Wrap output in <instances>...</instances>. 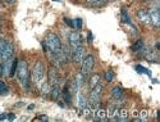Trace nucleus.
<instances>
[{
	"mask_svg": "<svg viewBox=\"0 0 160 122\" xmlns=\"http://www.w3.org/2000/svg\"><path fill=\"white\" fill-rule=\"evenodd\" d=\"M44 48L46 50H49V53L51 54L52 57L62 56V41H60V39L58 37V35L52 34V32L46 35Z\"/></svg>",
	"mask_w": 160,
	"mask_h": 122,
	"instance_id": "obj_1",
	"label": "nucleus"
},
{
	"mask_svg": "<svg viewBox=\"0 0 160 122\" xmlns=\"http://www.w3.org/2000/svg\"><path fill=\"white\" fill-rule=\"evenodd\" d=\"M17 77L19 80L21 85L24 89H28V78H30V72H28V66L26 61H19L18 67H17Z\"/></svg>",
	"mask_w": 160,
	"mask_h": 122,
	"instance_id": "obj_2",
	"label": "nucleus"
},
{
	"mask_svg": "<svg viewBox=\"0 0 160 122\" xmlns=\"http://www.w3.org/2000/svg\"><path fill=\"white\" fill-rule=\"evenodd\" d=\"M101 91H102V86L100 84H98L96 86L92 88L91 93H90V98H88V105L91 107L92 111H95L96 108L99 107L100 103V97H101Z\"/></svg>",
	"mask_w": 160,
	"mask_h": 122,
	"instance_id": "obj_3",
	"label": "nucleus"
},
{
	"mask_svg": "<svg viewBox=\"0 0 160 122\" xmlns=\"http://www.w3.org/2000/svg\"><path fill=\"white\" fill-rule=\"evenodd\" d=\"M44 77H45V67H44L42 62L37 61L33 66V70H32V80L36 85H40L42 82Z\"/></svg>",
	"mask_w": 160,
	"mask_h": 122,
	"instance_id": "obj_4",
	"label": "nucleus"
},
{
	"mask_svg": "<svg viewBox=\"0 0 160 122\" xmlns=\"http://www.w3.org/2000/svg\"><path fill=\"white\" fill-rule=\"evenodd\" d=\"M94 64H95V58L92 56H87L85 57V59L82 61V68H81V73L83 76H87L91 73L92 68H94Z\"/></svg>",
	"mask_w": 160,
	"mask_h": 122,
	"instance_id": "obj_5",
	"label": "nucleus"
},
{
	"mask_svg": "<svg viewBox=\"0 0 160 122\" xmlns=\"http://www.w3.org/2000/svg\"><path fill=\"white\" fill-rule=\"evenodd\" d=\"M85 57H86V50L81 45H79L78 48H76L74 50H72V58L76 63H82Z\"/></svg>",
	"mask_w": 160,
	"mask_h": 122,
	"instance_id": "obj_6",
	"label": "nucleus"
},
{
	"mask_svg": "<svg viewBox=\"0 0 160 122\" xmlns=\"http://www.w3.org/2000/svg\"><path fill=\"white\" fill-rule=\"evenodd\" d=\"M68 40H69V46H71L72 50H74L76 48H78L79 45H81V35H79L78 32H76V31L69 34Z\"/></svg>",
	"mask_w": 160,
	"mask_h": 122,
	"instance_id": "obj_7",
	"label": "nucleus"
},
{
	"mask_svg": "<svg viewBox=\"0 0 160 122\" xmlns=\"http://www.w3.org/2000/svg\"><path fill=\"white\" fill-rule=\"evenodd\" d=\"M13 53H14V46H13V44H12V43H9V41H8V43H7V45H5V48H4V50H3L2 57H0V61H7V59L12 58Z\"/></svg>",
	"mask_w": 160,
	"mask_h": 122,
	"instance_id": "obj_8",
	"label": "nucleus"
},
{
	"mask_svg": "<svg viewBox=\"0 0 160 122\" xmlns=\"http://www.w3.org/2000/svg\"><path fill=\"white\" fill-rule=\"evenodd\" d=\"M148 13H149V16H150V22L154 24V27H159L160 26V14H159V10L158 9H150Z\"/></svg>",
	"mask_w": 160,
	"mask_h": 122,
	"instance_id": "obj_9",
	"label": "nucleus"
},
{
	"mask_svg": "<svg viewBox=\"0 0 160 122\" xmlns=\"http://www.w3.org/2000/svg\"><path fill=\"white\" fill-rule=\"evenodd\" d=\"M94 119L95 121H108V114H106V111L105 109H101V108H96V109L94 111Z\"/></svg>",
	"mask_w": 160,
	"mask_h": 122,
	"instance_id": "obj_10",
	"label": "nucleus"
},
{
	"mask_svg": "<svg viewBox=\"0 0 160 122\" xmlns=\"http://www.w3.org/2000/svg\"><path fill=\"white\" fill-rule=\"evenodd\" d=\"M83 82H85V76H83L82 73L76 75L74 81H73V91H78L79 88L83 85Z\"/></svg>",
	"mask_w": 160,
	"mask_h": 122,
	"instance_id": "obj_11",
	"label": "nucleus"
},
{
	"mask_svg": "<svg viewBox=\"0 0 160 122\" xmlns=\"http://www.w3.org/2000/svg\"><path fill=\"white\" fill-rule=\"evenodd\" d=\"M77 105H78V108H79V111H81V112L87 107V100H86V98L83 97V94L79 93V91H77Z\"/></svg>",
	"mask_w": 160,
	"mask_h": 122,
	"instance_id": "obj_12",
	"label": "nucleus"
},
{
	"mask_svg": "<svg viewBox=\"0 0 160 122\" xmlns=\"http://www.w3.org/2000/svg\"><path fill=\"white\" fill-rule=\"evenodd\" d=\"M137 17H138V19H140L142 23H145V24L151 23V22H150V16H149V13L146 12V10H138Z\"/></svg>",
	"mask_w": 160,
	"mask_h": 122,
	"instance_id": "obj_13",
	"label": "nucleus"
},
{
	"mask_svg": "<svg viewBox=\"0 0 160 122\" xmlns=\"http://www.w3.org/2000/svg\"><path fill=\"white\" fill-rule=\"evenodd\" d=\"M49 84L51 85V86H54V85H59V77H58V75H57V72L54 71V70H50V72H49Z\"/></svg>",
	"mask_w": 160,
	"mask_h": 122,
	"instance_id": "obj_14",
	"label": "nucleus"
},
{
	"mask_svg": "<svg viewBox=\"0 0 160 122\" xmlns=\"http://www.w3.org/2000/svg\"><path fill=\"white\" fill-rule=\"evenodd\" d=\"M63 95H64V99H65L67 104H72V93H71L68 85H65V88L63 90Z\"/></svg>",
	"mask_w": 160,
	"mask_h": 122,
	"instance_id": "obj_15",
	"label": "nucleus"
},
{
	"mask_svg": "<svg viewBox=\"0 0 160 122\" xmlns=\"http://www.w3.org/2000/svg\"><path fill=\"white\" fill-rule=\"evenodd\" d=\"M50 94H51V99H52V100H58V98H59V95H60V88H59V85L51 86Z\"/></svg>",
	"mask_w": 160,
	"mask_h": 122,
	"instance_id": "obj_16",
	"label": "nucleus"
},
{
	"mask_svg": "<svg viewBox=\"0 0 160 122\" xmlns=\"http://www.w3.org/2000/svg\"><path fill=\"white\" fill-rule=\"evenodd\" d=\"M112 97H113L114 99H121V98L123 97V89L119 88V86L114 88V89L112 90Z\"/></svg>",
	"mask_w": 160,
	"mask_h": 122,
	"instance_id": "obj_17",
	"label": "nucleus"
},
{
	"mask_svg": "<svg viewBox=\"0 0 160 122\" xmlns=\"http://www.w3.org/2000/svg\"><path fill=\"white\" fill-rule=\"evenodd\" d=\"M128 119V112L126 109H119L118 112V116H117V121L119 122H124Z\"/></svg>",
	"mask_w": 160,
	"mask_h": 122,
	"instance_id": "obj_18",
	"label": "nucleus"
},
{
	"mask_svg": "<svg viewBox=\"0 0 160 122\" xmlns=\"http://www.w3.org/2000/svg\"><path fill=\"white\" fill-rule=\"evenodd\" d=\"M143 48H145V45H143V41H142V40H137V41L132 45V50L135 51V53H140Z\"/></svg>",
	"mask_w": 160,
	"mask_h": 122,
	"instance_id": "obj_19",
	"label": "nucleus"
},
{
	"mask_svg": "<svg viewBox=\"0 0 160 122\" xmlns=\"http://www.w3.org/2000/svg\"><path fill=\"white\" fill-rule=\"evenodd\" d=\"M50 90H51V85H50L49 82H44V84L41 85V94H42L44 97L49 95V94H50Z\"/></svg>",
	"mask_w": 160,
	"mask_h": 122,
	"instance_id": "obj_20",
	"label": "nucleus"
},
{
	"mask_svg": "<svg viewBox=\"0 0 160 122\" xmlns=\"http://www.w3.org/2000/svg\"><path fill=\"white\" fill-rule=\"evenodd\" d=\"M99 82H100V75H94V76L91 77V80H90V86H91V89L94 88V86H96Z\"/></svg>",
	"mask_w": 160,
	"mask_h": 122,
	"instance_id": "obj_21",
	"label": "nucleus"
},
{
	"mask_svg": "<svg viewBox=\"0 0 160 122\" xmlns=\"http://www.w3.org/2000/svg\"><path fill=\"white\" fill-rule=\"evenodd\" d=\"M17 67H18V61H17V59H13V63H12V67H10V72H9V76H10V77L16 75Z\"/></svg>",
	"mask_w": 160,
	"mask_h": 122,
	"instance_id": "obj_22",
	"label": "nucleus"
},
{
	"mask_svg": "<svg viewBox=\"0 0 160 122\" xmlns=\"http://www.w3.org/2000/svg\"><path fill=\"white\" fill-rule=\"evenodd\" d=\"M122 21L124 22V23H128V24H131V18H129V16H128V13H127V9H122Z\"/></svg>",
	"mask_w": 160,
	"mask_h": 122,
	"instance_id": "obj_23",
	"label": "nucleus"
},
{
	"mask_svg": "<svg viewBox=\"0 0 160 122\" xmlns=\"http://www.w3.org/2000/svg\"><path fill=\"white\" fill-rule=\"evenodd\" d=\"M148 117H149L148 111H141V112H140V117L136 118L135 121H140V122H142V121H146V119H148Z\"/></svg>",
	"mask_w": 160,
	"mask_h": 122,
	"instance_id": "obj_24",
	"label": "nucleus"
},
{
	"mask_svg": "<svg viewBox=\"0 0 160 122\" xmlns=\"http://www.w3.org/2000/svg\"><path fill=\"white\" fill-rule=\"evenodd\" d=\"M9 93L7 85L3 82V81H0V95H7V94Z\"/></svg>",
	"mask_w": 160,
	"mask_h": 122,
	"instance_id": "obj_25",
	"label": "nucleus"
},
{
	"mask_svg": "<svg viewBox=\"0 0 160 122\" xmlns=\"http://www.w3.org/2000/svg\"><path fill=\"white\" fill-rule=\"evenodd\" d=\"M135 68H136V71H138L140 73H146V75H149V76L151 75V72H150L148 68H145V67H142V66H140V64H137Z\"/></svg>",
	"mask_w": 160,
	"mask_h": 122,
	"instance_id": "obj_26",
	"label": "nucleus"
},
{
	"mask_svg": "<svg viewBox=\"0 0 160 122\" xmlns=\"http://www.w3.org/2000/svg\"><path fill=\"white\" fill-rule=\"evenodd\" d=\"M113 78H114V72H113L112 70H109V71L105 72V80H106V81H109V82H110Z\"/></svg>",
	"mask_w": 160,
	"mask_h": 122,
	"instance_id": "obj_27",
	"label": "nucleus"
},
{
	"mask_svg": "<svg viewBox=\"0 0 160 122\" xmlns=\"http://www.w3.org/2000/svg\"><path fill=\"white\" fill-rule=\"evenodd\" d=\"M73 23H74V27H77V29H81L82 27V19L81 18H76Z\"/></svg>",
	"mask_w": 160,
	"mask_h": 122,
	"instance_id": "obj_28",
	"label": "nucleus"
},
{
	"mask_svg": "<svg viewBox=\"0 0 160 122\" xmlns=\"http://www.w3.org/2000/svg\"><path fill=\"white\" fill-rule=\"evenodd\" d=\"M7 43H8V41H5V40H0V57H2L3 50H4L5 45H7Z\"/></svg>",
	"mask_w": 160,
	"mask_h": 122,
	"instance_id": "obj_29",
	"label": "nucleus"
},
{
	"mask_svg": "<svg viewBox=\"0 0 160 122\" xmlns=\"http://www.w3.org/2000/svg\"><path fill=\"white\" fill-rule=\"evenodd\" d=\"M48 116H38L36 118H33V122H37V121H48Z\"/></svg>",
	"mask_w": 160,
	"mask_h": 122,
	"instance_id": "obj_30",
	"label": "nucleus"
},
{
	"mask_svg": "<svg viewBox=\"0 0 160 122\" xmlns=\"http://www.w3.org/2000/svg\"><path fill=\"white\" fill-rule=\"evenodd\" d=\"M64 22L67 23V24H68L69 27H74V23L72 22V19H69V18H64Z\"/></svg>",
	"mask_w": 160,
	"mask_h": 122,
	"instance_id": "obj_31",
	"label": "nucleus"
},
{
	"mask_svg": "<svg viewBox=\"0 0 160 122\" xmlns=\"http://www.w3.org/2000/svg\"><path fill=\"white\" fill-rule=\"evenodd\" d=\"M14 118H16V116H14V114H13V113H8V118H7L8 121H13V119H14Z\"/></svg>",
	"mask_w": 160,
	"mask_h": 122,
	"instance_id": "obj_32",
	"label": "nucleus"
},
{
	"mask_svg": "<svg viewBox=\"0 0 160 122\" xmlns=\"http://www.w3.org/2000/svg\"><path fill=\"white\" fill-rule=\"evenodd\" d=\"M8 118V113H4V114H0V121H3V119H7Z\"/></svg>",
	"mask_w": 160,
	"mask_h": 122,
	"instance_id": "obj_33",
	"label": "nucleus"
},
{
	"mask_svg": "<svg viewBox=\"0 0 160 122\" xmlns=\"http://www.w3.org/2000/svg\"><path fill=\"white\" fill-rule=\"evenodd\" d=\"M88 40H90V41H92V34L91 32H88Z\"/></svg>",
	"mask_w": 160,
	"mask_h": 122,
	"instance_id": "obj_34",
	"label": "nucleus"
},
{
	"mask_svg": "<svg viewBox=\"0 0 160 122\" xmlns=\"http://www.w3.org/2000/svg\"><path fill=\"white\" fill-rule=\"evenodd\" d=\"M7 3H14V0H5Z\"/></svg>",
	"mask_w": 160,
	"mask_h": 122,
	"instance_id": "obj_35",
	"label": "nucleus"
}]
</instances>
